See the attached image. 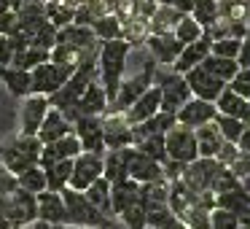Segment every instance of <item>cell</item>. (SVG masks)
<instances>
[{
  "mask_svg": "<svg viewBox=\"0 0 250 229\" xmlns=\"http://www.w3.org/2000/svg\"><path fill=\"white\" fill-rule=\"evenodd\" d=\"M210 46H212V38H210V35H202L199 41L188 44L183 51H180V57H178V60H175V73L186 76L188 70L199 68L202 62H205L207 57H210Z\"/></svg>",
  "mask_w": 250,
  "mask_h": 229,
  "instance_id": "d6986e66",
  "label": "cell"
},
{
  "mask_svg": "<svg viewBox=\"0 0 250 229\" xmlns=\"http://www.w3.org/2000/svg\"><path fill=\"white\" fill-rule=\"evenodd\" d=\"M237 148H239L242 154H250V127H245V132H242V137H239Z\"/></svg>",
  "mask_w": 250,
  "mask_h": 229,
  "instance_id": "816d5d0a",
  "label": "cell"
},
{
  "mask_svg": "<svg viewBox=\"0 0 250 229\" xmlns=\"http://www.w3.org/2000/svg\"><path fill=\"white\" fill-rule=\"evenodd\" d=\"M57 44L62 46H73L78 51H94L97 49V35L92 27L83 24H67V27L57 30Z\"/></svg>",
  "mask_w": 250,
  "mask_h": 229,
  "instance_id": "44dd1931",
  "label": "cell"
},
{
  "mask_svg": "<svg viewBox=\"0 0 250 229\" xmlns=\"http://www.w3.org/2000/svg\"><path fill=\"white\" fill-rule=\"evenodd\" d=\"M239 183H242L245 194H250V175H245V178H239Z\"/></svg>",
  "mask_w": 250,
  "mask_h": 229,
  "instance_id": "9f6ffc18",
  "label": "cell"
},
{
  "mask_svg": "<svg viewBox=\"0 0 250 229\" xmlns=\"http://www.w3.org/2000/svg\"><path fill=\"white\" fill-rule=\"evenodd\" d=\"M202 68H205L207 73H212L215 78H221L226 87H229V81L239 73V62L237 60H223V57H212V54L202 62Z\"/></svg>",
  "mask_w": 250,
  "mask_h": 229,
  "instance_id": "836d02e7",
  "label": "cell"
},
{
  "mask_svg": "<svg viewBox=\"0 0 250 229\" xmlns=\"http://www.w3.org/2000/svg\"><path fill=\"white\" fill-rule=\"evenodd\" d=\"M237 62H239V68H250V35H248V38H242Z\"/></svg>",
  "mask_w": 250,
  "mask_h": 229,
  "instance_id": "f907efd6",
  "label": "cell"
},
{
  "mask_svg": "<svg viewBox=\"0 0 250 229\" xmlns=\"http://www.w3.org/2000/svg\"><path fill=\"white\" fill-rule=\"evenodd\" d=\"M223 164L218 162V159H205V157H199V159H194L191 164H186V170H183V183L188 186L194 194H202V191H210L212 189V181H215V175H218V170H221Z\"/></svg>",
  "mask_w": 250,
  "mask_h": 229,
  "instance_id": "30bf717a",
  "label": "cell"
},
{
  "mask_svg": "<svg viewBox=\"0 0 250 229\" xmlns=\"http://www.w3.org/2000/svg\"><path fill=\"white\" fill-rule=\"evenodd\" d=\"M218 116V108L215 103H207V100H199V97H191L188 103L183 105V108L175 114V119H178V124L188 127V130H199V127L205 124H212Z\"/></svg>",
  "mask_w": 250,
  "mask_h": 229,
  "instance_id": "5bb4252c",
  "label": "cell"
},
{
  "mask_svg": "<svg viewBox=\"0 0 250 229\" xmlns=\"http://www.w3.org/2000/svg\"><path fill=\"white\" fill-rule=\"evenodd\" d=\"M186 84H188V89H191L194 97L207 100V103H215V100L221 97V92L226 89V84H223L221 78H215L212 73H207L202 65L186 73Z\"/></svg>",
  "mask_w": 250,
  "mask_h": 229,
  "instance_id": "9a60e30c",
  "label": "cell"
},
{
  "mask_svg": "<svg viewBox=\"0 0 250 229\" xmlns=\"http://www.w3.org/2000/svg\"><path fill=\"white\" fill-rule=\"evenodd\" d=\"M14 57H17V44H14V38L0 35V65L11 68L14 65Z\"/></svg>",
  "mask_w": 250,
  "mask_h": 229,
  "instance_id": "bcb514c9",
  "label": "cell"
},
{
  "mask_svg": "<svg viewBox=\"0 0 250 229\" xmlns=\"http://www.w3.org/2000/svg\"><path fill=\"white\" fill-rule=\"evenodd\" d=\"M14 189H19V186H17V175H11L3 164H0V197L11 194Z\"/></svg>",
  "mask_w": 250,
  "mask_h": 229,
  "instance_id": "c3c4849f",
  "label": "cell"
},
{
  "mask_svg": "<svg viewBox=\"0 0 250 229\" xmlns=\"http://www.w3.org/2000/svg\"><path fill=\"white\" fill-rule=\"evenodd\" d=\"M0 81L6 84V89L14 97H27L30 94V70H19V68H3L0 65Z\"/></svg>",
  "mask_w": 250,
  "mask_h": 229,
  "instance_id": "f1b7e54d",
  "label": "cell"
},
{
  "mask_svg": "<svg viewBox=\"0 0 250 229\" xmlns=\"http://www.w3.org/2000/svg\"><path fill=\"white\" fill-rule=\"evenodd\" d=\"M215 127L221 130L223 140H226V143H234V146H237L248 124H242L239 119H231V116H221V114H218V116H215Z\"/></svg>",
  "mask_w": 250,
  "mask_h": 229,
  "instance_id": "d590c367",
  "label": "cell"
},
{
  "mask_svg": "<svg viewBox=\"0 0 250 229\" xmlns=\"http://www.w3.org/2000/svg\"><path fill=\"white\" fill-rule=\"evenodd\" d=\"M215 207H221V210H229L231 216H242V213L250 210V194H245V189L239 186V189L234 191H226V194H218L215 197Z\"/></svg>",
  "mask_w": 250,
  "mask_h": 229,
  "instance_id": "1f68e13d",
  "label": "cell"
},
{
  "mask_svg": "<svg viewBox=\"0 0 250 229\" xmlns=\"http://www.w3.org/2000/svg\"><path fill=\"white\" fill-rule=\"evenodd\" d=\"M73 135L81 140V151L105 154L103 143V116H78L73 121Z\"/></svg>",
  "mask_w": 250,
  "mask_h": 229,
  "instance_id": "4fadbf2b",
  "label": "cell"
},
{
  "mask_svg": "<svg viewBox=\"0 0 250 229\" xmlns=\"http://www.w3.org/2000/svg\"><path fill=\"white\" fill-rule=\"evenodd\" d=\"M239 186H242V183H239L237 175H234L229 167H221V170H218V175H215V181H212V189L210 191L218 197V194H226V191L239 189Z\"/></svg>",
  "mask_w": 250,
  "mask_h": 229,
  "instance_id": "60d3db41",
  "label": "cell"
},
{
  "mask_svg": "<svg viewBox=\"0 0 250 229\" xmlns=\"http://www.w3.org/2000/svg\"><path fill=\"white\" fill-rule=\"evenodd\" d=\"M175 38L180 41L183 46H188V44H194V41H199L202 38V24L196 22V19H188V17H183L178 22V27H175Z\"/></svg>",
  "mask_w": 250,
  "mask_h": 229,
  "instance_id": "f35d334b",
  "label": "cell"
},
{
  "mask_svg": "<svg viewBox=\"0 0 250 229\" xmlns=\"http://www.w3.org/2000/svg\"><path fill=\"white\" fill-rule=\"evenodd\" d=\"M239 229H245V227H239Z\"/></svg>",
  "mask_w": 250,
  "mask_h": 229,
  "instance_id": "94428289",
  "label": "cell"
},
{
  "mask_svg": "<svg viewBox=\"0 0 250 229\" xmlns=\"http://www.w3.org/2000/svg\"><path fill=\"white\" fill-rule=\"evenodd\" d=\"M126 54H129V44L126 41H105L103 49H100L97 57V76L100 84L105 87V94H108V103L113 105L116 94H119L121 87V76H124L126 68Z\"/></svg>",
  "mask_w": 250,
  "mask_h": 229,
  "instance_id": "6da1fadb",
  "label": "cell"
},
{
  "mask_svg": "<svg viewBox=\"0 0 250 229\" xmlns=\"http://www.w3.org/2000/svg\"><path fill=\"white\" fill-rule=\"evenodd\" d=\"M215 108L221 116H231V119H239L242 124L250 127V100L239 97L237 92H231V89H223L221 97L215 100Z\"/></svg>",
  "mask_w": 250,
  "mask_h": 229,
  "instance_id": "603a6c76",
  "label": "cell"
},
{
  "mask_svg": "<svg viewBox=\"0 0 250 229\" xmlns=\"http://www.w3.org/2000/svg\"><path fill=\"white\" fill-rule=\"evenodd\" d=\"M119 218L126 229H146V205H143V200H137L129 207H124L119 213Z\"/></svg>",
  "mask_w": 250,
  "mask_h": 229,
  "instance_id": "74e56055",
  "label": "cell"
},
{
  "mask_svg": "<svg viewBox=\"0 0 250 229\" xmlns=\"http://www.w3.org/2000/svg\"><path fill=\"white\" fill-rule=\"evenodd\" d=\"M19 229H35V227H33V224H30V227H19Z\"/></svg>",
  "mask_w": 250,
  "mask_h": 229,
  "instance_id": "680465c9",
  "label": "cell"
},
{
  "mask_svg": "<svg viewBox=\"0 0 250 229\" xmlns=\"http://www.w3.org/2000/svg\"><path fill=\"white\" fill-rule=\"evenodd\" d=\"M164 148H167L169 162L191 164L194 159H199V146H196V132L188 130L183 124H175L172 130L164 135Z\"/></svg>",
  "mask_w": 250,
  "mask_h": 229,
  "instance_id": "8992f818",
  "label": "cell"
},
{
  "mask_svg": "<svg viewBox=\"0 0 250 229\" xmlns=\"http://www.w3.org/2000/svg\"><path fill=\"white\" fill-rule=\"evenodd\" d=\"M151 87H153V65L146 68V70H140L137 76H132V78H126V81H121L119 94H116V100H113V105H110V111H113V114H126V111H129L132 105H135L137 100H140Z\"/></svg>",
  "mask_w": 250,
  "mask_h": 229,
  "instance_id": "52a82bcc",
  "label": "cell"
},
{
  "mask_svg": "<svg viewBox=\"0 0 250 229\" xmlns=\"http://www.w3.org/2000/svg\"><path fill=\"white\" fill-rule=\"evenodd\" d=\"M92 30H94V35H100L103 41H119V35H121V24L116 22L113 17H100Z\"/></svg>",
  "mask_w": 250,
  "mask_h": 229,
  "instance_id": "b9f144b4",
  "label": "cell"
},
{
  "mask_svg": "<svg viewBox=\"0 0 250 229\" xmlns=\"http://www.w3.org/2000/svg\"><path fill=\"white\" fill-rule=\"evenodd\" d=\"M83 194H86V200L92 202V205L97 207L100 213H105V216L113 218V200H110V183H108L105 178H97V181H94V183L89 186L86 191H83Z\"/></svg>",
  "mask_w": 250,
  "mask_h": 229,
  "instance_id": "4dcf8cb0",
  "label": "cell"
},
{
  "mask_svg": "<svg viewBox=\"0 0 250 229\" xmlns=\"http://www.w3.org/2000/svg\"><path fill=\"white\" fill-rule=\"evenodd\" d=\"M129 154H132V146L129 148H121V151H105V170H103V178L108 181L110 186H119L129 178Z\"/></svg>",
  "mask_w": 250,
  "mask_h": 229,
  "instance_id": "7402d4cb",
  "label": "cell"
},
{
  "mask_svg": "<svg viewBox=\"0 0 250 229\" xmlns=\"http://www.w3.org/2000/svg\"><path fill=\"white\" fill-rule=\"evenodd\" d=\"M175 124H178L175 114H164V111H159V114L151 116L148 121L132 127V132H135V143H137V140H146V137H151V135H167V132L172 130Z\"/></svg>",
  "mask_w": 250,
  "mask_h": 229,
  "instance_id": "4316f807",
  "label": "cell"
},
{
  "mask_svg": "<svg viewBox=\"0 0 250 229\" xmlns=\"http://www.w3.org/2000/svg\"><path fill=\"white\" fill-rule=\"evenodd\" d=\"M229 89L237 92L239 97L250 100V68H239V73L229 81Z\"/></svg>",
  "mask_w": 250,
  "mask_h": 229,
  "instance_id": "ee69618b",
  "label": "cell"
},
{
  "mask_svg": "<svg viewBox=\"0 0 250 229\" xmlns=\"http://www.w3.org/2000/svg\"><path fill=\"white\" fill-rule=\"evenodd\" d=\"M105 154H92V151H81L73 159V175H70V189L76 191H86L97 178H103L105 170Z\"/></svg>",
  "mask_w": 250,
  "mask_h": 229,
  "instance_id": "ba28073f",
  "label": "cell"
},
{
  "mask_svg": "<svg viewBox=\"0 0 250 229\" xmlns=\"http://www.w3.org/2000/svg\"><path fill=\"white\" fill-rule=\"evenodd\" d=\"M73 68L67 65H57V62H43V65L33 68L30 70V94H43V97H51L54 92H60L67 84V78L73 76Z\"/></svg>",
  "mask_w": 250,
  "mask_h": 229,
  "instance_id": "5b68a950",
  "label": "cell"
},
{
  "mask_svg": "<svg viewBox=\"0 0 250 229\" xmlns=\"http://www.w3.org/2000/svg\"><path fill=\"white\" fill-rule=\"evenodd\" d=\"M129 178L137 181L140 186L159 183V181H164V164L156 162V159H151V157H146L143 151H137V148L132 146V154H129Z\"/></svg>",
  "mask_w": 250,
  "mask_h": 229,
  "instance_id": "e0dca14e",
  "label": "cell"
},
{
  "mask_svg": "<svg viewBox=\"0 0 250 229\" xmlns=\"http://www.w3.org/2000/svg\"><path fill=\"white\" fill-rule=\"evenodd\" d=\"M159 111H162V92H159V87H151L124 114V119H126V124H129V127H137V124H143V121H148L151 116H156Z\"/></svg>",
  "mask_w": 250,
  "mask_h": 229,
  "instance_id": "ac0fdd59",
  "label": "cell"
},
{
  "mask_svg": "<svg viewBox=\"0 0 250 229\" xmlns=\"http://www.w3.org/2000/svg\"><path fill=\"white\" fill-rule=\"evenodd\" d=\"M194 19L199 24H210L215 19V3L212 0H196L194 3Z\"/></svg>",
  "mask_w": 250,
  "mask_h": 229,
  "instance_id": "f6af8a7d",
  "label": "cell"
},
{
  "mask_svg": "<svg viewBox=\"0 0 250 229\" xmlns=\"http://www.w3.org/2000/svg\"><path fill=\"white\" fill-rule=\"evenodd\" d=\"M51 60V51H43L38 46H27V49H19L17 57H14V65L11 68H19V70H33V68L43 65V62Z\"/></svg>",
  "mask_w": 250,
  "mask_h": 229,
  "instance_id": "e575fe53",
  "label": "cell"
},
{
  "mask_svg": "<svg viewBox=\"0 0 250 229\" xmlns=\"http://www.w3.org/2000/svg\"><path fill=\"white\" fill-rule=\"evenodd\" d=\"M237 157H239V148L234 146V143H226V146H223V151L218 154V162H221L223 167H231Z\"/></svg>",
  "mask_w": 250,
  "mask_h": 229,
  "instance_id": "681fc988",
  "label": "cell"
},
{
  "mask_svg": "<svg viewBox=\"0 0 250 229\" xmlns=\"http://www.w3.org/2000/svg\"><path fill=\"white\" fill-rule=\"evenodd\" d=\"M148 49L153 51V57H156L162 65H172L186 46L180 44L175 35H151V38H148Z\"/></svg>",
  "mask_w": 250,
  "mask_h": 229,
  "instance_id": "484cf974",
  "label": "cell"
},
{
  "mask_svg": "<svg viewBox=\"0 0 250 229\" xmlns=\"http://www.w3.org/2000/svg\"><path fill=\"white\" fill-rule=\"evenodd\" d=\"M153 87H159V92H162V111L164 114H178L194 97L188 84H186V76H180L175 70L167 73V76L153 70Z\"/></svg>",
  "mask_w": 250,
  "mask_h": 229,
  "instance_id": "277c9868",
  "label": "cell"
},
{
  "mask_svg": "<svg viewBox=\"0 0 250 229\" xmlns=\"http://www.w3.org/2000/svg\"><path fill=\"white\" fill-rule=\"evenodd\" d=\"M110 200H113V216H119L124 207H129L132 202L140 200V183L132 178H126L124 183L110 186Z\"/></svg>",
  "mask_w": 250,
  "mask_h": 229,
  "instance_id": "f546056e",
  "label": "cell"
},
{
  "mask_svg": "<svg viewBox=\"0 0 250 229\" xmlns=\"http://www.w3.org/2000/svg\"><path fill=\"white\" fill-rule=\"evenodd\" d=\"M46 173V183H49V191H65L70 186V175H73V159H65V162H51L43 164Z\"/></svg>",
  "mask_w": 250,
  "mask_h": 229,
  "instance_id": "83f0119b",
  "label": "cell"
},
{
  "mask_svg": "<svg viewBox=\"0 0 250 229\" xmlns=\"http://www.w3.org/2000/svg\"><path fill=\"white\" fill-rule=\"evenodd\" d=\"M6 11H11V8H8V0H0V17H3Z\"/></svg>",
  "mask_w": 250,
  "mask_h": 229,
  "instance_id": "6f0895ef",
  "label": "cell"
},
{
  "mask_svg": "<svg viewBox=\"0 0 250 229\" xmlns=\"http://www.w3.org/2000/svg\"><path fill=\"white\" fill-rule=\"evenodd\" d=\"M62 200H65V207H67V221H70V227H76V229H116L119 227L116 218L100 213L97 207L86 200L83 191H76V189L67 186V189L62 191Z\"/></svg>",
  "mask_w": 250,
  "mask_h": 229,
  "instance_id": "3957f363",
  "label": "cell"
},
{
  "mask_svg": "<svg viewBox=\"0 0 250 229\" xmlns=\"http://www.w3.org/2000/svg\"><path fill=\"white\" fill-rule=\"evenodd\" d=\"M70 132H73V121L67 119L62 111L51 108L49 114H46V119H43V124H41V130H38V140L43 143V146H49V143L62 140V137L70 135Z\"/></svg>",
  "mask_w": 250,
  "mask_h": 229,
  "instance_id": "ffe728a7",
  "label": "cell"
},
{
  "mask_svg": "<svg viewBox=\"0 0 250 229\" xmlns=\"http://www.w3.org/2000/svg\"><path fill=\"white\" fill-rule=\"evenodd\" d=\"M196 132V146H199V157L205 159H218V154L223 151V146H226V140H223L221 130L215 127V121L212 124H205L199 127Z\"/></svg>",
  "mask_w": 250,
  "mask_h": 229,
  "instance_id": "d4e9b609",
  "label": "cell"
},
{
  "mask_svg": "<svg viewBox=\"0 0 250 229\" xmlns=\"http://www.w3.org/2000/svg\"><path fill=\"white\" fill-rule=\"evenodd\" d=\"M108 111H110V103H108V94H105V87L94 78L86 87V92L81 94V100L76 103V108L65 116L70 121H76L78 116H105Z\"/></svg>",
  "mask_w": 250,
  "mask_h": 229,
  "instance_id": "7c38bea8",
  "label": "cell"
},
{
  "mask_svg": "<svg viewBox=\"0 0 250 229\" xmlns=\"http://www.w3.org/2000/svg\"><path fill=\"white\" fill-rule=\"evenodd\" d=\"M17 33H19V17H17V11H6L3 17H0V35L14 38Z\"/></svg>",
  "mask_w": 250,
  "mask_h": 229,
  "instance_id": "7dc6e473",
  "label": "cell"
},
{
  "mask_svg": "<svg viewBox=\"0 0 250 229\" xmlns=\"http://www.w3.org/2000/svg\"><path fill=\"white\" fill-rule=\"evenodd\" d=\"M41 154H43V143L38 140V135H17L0 143V164L11 175H19L33 164H41Z\"/></svg>",
  "mask_w": 250,
  "mask_h": 229,
  "instance_id": "7a4b0ae2",
  "label": "cell"
},
{
  "mask_svg": "<svg viewBox=\"0 0 250 229\" xmlns=\"http://www.w3.org/2000/svg\"><path fill=\"white\" fill-rule=\"evenodd\" d=\"M17 186L22 191H30V194H43V191H49V183H46V173L41 164H33V167H27L24 173L17 175Z\"/></svg>",
  "mask_w": 250,
  "mask_h": 229,
  "instance_id": "d6a6232c",
  "label": "cell"
},
{
  "mask_svg": "<svg viewBox=\"0 0 250 229\" xmlns=\"http://www.w3.org/2000/svg\"><path fill=\"white\" fill-rule=\"evenodd\" d=\"M135 148L137 151H143L146 157H151V159H156V162H167V148H164V135H151V137H146V140H137L135 143Z\"/></svg>",
  "mask_w": 250,
  "mask_h": 229,
  "instance_id": "8d00e7d4",
  "label": "cell"
},
{
  "mask_svg": "<svg viewBox=\"0 0 250 229\" xmlns=\"http://www.w3.org/2000/svg\"><path fill=\"white\" fill-rule=\"evenodd\" d=\"M248 24H250V19H248Z\"/></svg>",
  "mask_w": 250,
  "mask_h": 229,
  "instance_id": "91938a15",
  "label": "cell"
},
{
  "mask_svg": "<svg viewBox=\"0 0 250 229\" xmlns=\"http://www.w3.org/2000/svg\"><path fill=\"white\" fill-rule=\"evenodd\" d=\"M162 229H188V227H186V224L183 221H180V218L178 216H172V218H169V221L167 224H164V227Z\"/></svg>",
  "mask_w": 250,
  "mask_h": 229,
  "instance_id": "f5cc1de1",
  "label": "cell"
},
{
  "mask_svg": "<svg viewBox=\"0 0 250 229\" xmlns=\"http://www.w3.org/2000/svg\"><path fill=\"white\" fill-rule=\"evenodd\" d=\"M49 111H51L49 97H43V94H27L22 100V111H19V127H22L19 135H38V130Z\"/></svg>",
  "mask_w": 250,
  "mask_h": 229,
  "instance_id": "8fae6325",
  "label": "cell"
},
{
  "mask_svg": "<svg viewBox=\"0 0 250 229\" xmlns=\"http://www.w3.org/2000/svg\"><path fill=\"white\" fill-rule=\"evenodd\" d=\"M239 227L250 229V210H248V213H242V216H239Z\"/></svg>",
  "mask_w": 250,
  "mask_h": 229,
  "instance_id": "11a10c76",
  "label": "cell"
},
{
  "mask_svg": "<svg viewBox=\"0 0 250 229\" xmlns=\"http://www.w3.org/2000/svg\"><path fill=\"white\" fill-rule=\"evenodd\" d=\"M38 200V221L49 224L54 229H62V227H70L67 221V207H65V200H62V191H43V194L35 197Z\"/></svg>",
  "mask_w": 250,
  "mask_h": 229,
  "instance_id": "2e32d148",
  "label": "cell"
},
{
  "mask_svg": "<svg viewBox=\"0 0 250 229\" xmlns=\"http://www.w3.org/2000/svg\"><path fill=\"white\" fill-rule=\"evenodd\" d=\"M81 154V140L76 135H65L62 140L57 143H49L43 146V154H41V167L43 164H51V162H65V159H76Z\"/></svg>",
  "mask_w": 250,
  "mask_h": 229,
  "instance_id": "cb8c5ba5",
  "label": "cell"
},
{
  "mask_svg": "<svg viewBox=\"0 0 250 229\" xmlns=\"http://www.w3.org/2000/svg\"><path fill=\"white\" fill-rule=\"evenodd\" d=\"M103 143H105V151H121V148L135 146V132L126 124L124 114L108 111L103 116Z\"/></svg>",
  "mask_w": 250,
  "mask_h": 229,
  "instance_id": "9c48e42d",
  "label": "cell"
},
{
  "mask_svg": "<svg viewBox=\"0 0 250 229\" xmlns=\"http://www.w3.org/2000/svg\"><path fill=\"white\" fill-rule=\"evenodd\" d=\"M210 229H239V218L231 216L229 210L215 207V210L210 213Z\"/></svg>",
  "mask_w": 250,
  "mask_h": 229,
  "instance_id": "7bdbcfd3",
  "label": "cell"
},
{
  "mask_svg": "<svg viewBox=\"0 0 250 229\" xmlns=\"http://www.w3.org/2000/svg\"><path fill=\"white\" fill-rule=\"evenodd\" d=\"M239 46H242V41H237V38H218V41H212L210 54L212 57H223V60H237Z\"/></svg>",
  "mask_w": 250,
  "mask_h": 229,
  "instance_id": "ab89813d",
  "label": "cell"
},
{
  "mask_svg": "<svg viewBox=\"0 0 250 229\" xmlns=\"http://www.w3.org/2000/svg\"><path fill=\"white\" fill-rule=\"evenodd\" d=\"M27 3H30V0H8V8H11V11H22Z\"/></svg>",
  "mask_w": 250,
  "mask_h": 229,
  "instance_id": "db71d44e",
  "label": "cell"
}]
</instances>
